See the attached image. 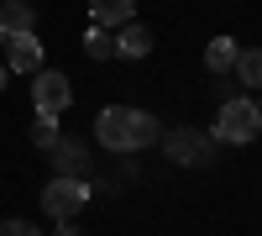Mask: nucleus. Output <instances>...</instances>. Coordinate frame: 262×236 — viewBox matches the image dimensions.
<instances>
[{
    "label": "nucleus",
    "mask_w": 262,
    "mask_h": 236,
    "mask_svg": "<svg viewBox=\"0 0 262 236\" xmlns=\"http://www.w3.org/2000/svg\"><path fill=\"white\" fill-rule=\"evenodd\" d=\"M236 79L247 84V90H262V48H247V53H236Z\"/></svg>",
    "instance_id": "12"
},
{
    "label": "nucleus",
    "mask_w": 262,
    "mask_h": 236,
    "mask_svg": "<svg viewBox=\"0 0 262 236\" xmlns=\"http://www.w3.org/2000/svg\"><path fill=\"white\" fill-rule=\"evenodd\" d=\"M163 153H168V163H179V168H210L215 163V137L200 132V126H179V132L163 137Z\"/></svg>",
    "instance_id": "3"
},
{
    "label": "nucleus",
    "mask_w": 262,
    "mask_h": 236,
    "mask_svg": "<svg viewBox=\"0 0 262 236\" xmlns=\"http://www.w3.org/2000/svg\"><path fill=\"white\" fill-rule=\"evenodd\" d=\"M48 158H53V168H58V174H79V168H84V147L58 137V142L48 147Z\"/></svg>",
    "instance_id": "11"
},
{
    "label": "nucleus",
    "mask_w": 262,
    "mask_h": 236,
    "mask_svg": "<svg viewBox=\"0 0 262 236\" xmlns=\"http://www.w3.org/2000/svg\"><path fill=\"white\" fill-rule=\"evenodd\" d=\"M236 53H242V48H236L231 37H210V48H205V69H210V74H231V69H236Z\"/></svg>",
    "instance_id": "10"
},
{
    "label": "nucleus",
    "mask_w": 262,
    "mask_h": 236,
    "mask_svg": "<svg viewBox=\"0 0 262 236\" xmlns=\"http://www.w3.org/2000/svg\"><path fill=\"white\" fill-rule=\"evenodd\" d=\"M84 53H90L95 63H111V58H116V32L90 27V32H84Z\"/></svg>",
    "instance_id": "13"
},
{
    "label": "nucleus",
    "mask_w": 262,
    "mask_h": 236,
    "mask_svg": "<svg viewBox=\"0 0 262 236\" xmlns=\"http://www.w3.org/2000/svg\"><path fill=\"white\" fill-rule=\"evenodd\" d=\"M11 42V58H6V69L11 74H37L42 69V42L32 32H21V37H6Z\"/></svg>",
    "instance_id": "6"
},
{
    "label": "nucleus",
    "mask_w": 262,
    "mask_h": 236,
    "mask_svg": "<svg viewBox=\"0 0 262 236\" xmlns=\"http://www.w3.org/2000/svg\"><path fill=\"white\" fill-rule=\"evenodd\" d=\"M6 79H11V69H6V63H0V90H6Z\"/></svg>",
    "instance_id": "16"
},
{
    "label": "nucleus",
    "mask_w": 262,
    "mask_h": 236,
    "mask_svg": "<svg viewBox=\"0 0 262 236\" xmlns=\"http://www.w3.org/2000/svg\"><path fill=\"white\" fill-rule=\"evenodd\" d=\"M32 105H37V116H63V111L74 105V84H69V74L37 69V74H32Z\"/></svg>",
    "instance_id": "5"
},
{
    "label": "nucleus",
    "mask_w": 262,
    "mask_h": 236,
    "mask_svg": "<svg viewBox=\"0 0 262 236\" xmlns=\"http://www.w3.org/2000/svg\"><path fill=\"white\" fill-rule=\"evenodd\" d=\"M53 142H58V116H37V121H32V147L48 153Z\"/></svg>",
    "instance_id": "14"
},
{
    "label": "nucleus",
    "mask_w": 262,
    "mask_h": 236,
    "mask_svg": "<svg viewBox=\"0 0 262 236\" xmlns=\"http://www.w3.org/2000/svg\"><path fill=\"white\" fill-rule=\"evenodd\" d=\"M147 53H152V32L142 27V21L116 27V58H147Z\"/></svg>",
    "instance_id": "8"
},
{
    "label": "nucleus",
    "mask_w": 262,
    "mask_h": 236,
    "mask_svg": "<svg viewBox=\"0 0 262 236\" xmlns=\"http://www.w3.org/2000/svg\"><path fill=\"white\" fill-rule=\"evenodd\" d=\"M84 205H90V184L79 174H58L48 189H42V210H48L53 221H74Z\"/></svg>",
    "instance_id": "4"
},
{
    "label": "nucleus",
    "mask_w": 262,
    "mask_h": 236,
    "mask_svg": "<svg viewBox=\"0 0 262 236\" xmlns=\"http://www.w3.org/2000/svg\"><path fill=\"white\" fill-rule=\"evenodd\" d=\"M257 111H262V105H257Z\"/></svg>",
    "instance_id": "19"
},
{
    "label": "nucleus",
    "mask_w": 262,
    "mask_h": 236,
    "mask_svg": "<svg viewBox=\"0 0 262 236\" xmlns=\"http://www.w3.org/2000/svg\"><path fill=\"white\" fill-rule=\"evenodd\" d=\"M58 236H79V231H74V226H69V221H63V231H58Z\"/></svg>",
    "instance_id": "17"
},
{
    "label": "nucleus",
    "mask_w": 262,
    "mask_h": 236,
    "mask_svg": "<svg viewBox=\"0 0 262 236\" xmlns=\"http://www.w3.org/2000/svg\"><path fill=\"white\" fill-rule=\"evenodd\" d=\"M90 16H95V27L116 32L126 21H137V0H90Z\"/></svg>",
    "instance_id": "7"
},
{
    "label": "nucleus",
    "mask_w": 262,
    "mask_h": 236,
    "mask_svg": "<svg viewBox=\"0 0 262 236\" xmlns=\"http://www.w3.org/2000/svg\"><path fill=\"white\" fill-rule=\"evenodd\" d=\"M215 142H231V147H247V142H257L262 137V111L252 100H226L221 105V116H215V132H210Z\"/></svg>",
    "instance_id": "2"
},
{
    "label": "nucleus",
    "mask_w": 262,
    "mask_h": 236,
    "mask_svg": "<svg viewBox=\"0 0 262 236\" xmlns=\"http://www.w3.org/2000/svg\"><path fill=\"white\" fill-rule=\"evenodd\" d=\"M0 42H6V32H0Z\"/></svg>",
    "instance_id": "18"
},
{
    "label": "nucleus",
    "mask_w": 262,
    "mask_h": 236,
    "mask_svg": "<svg viewBox=\"0 0 262 236\" xmlns=\"http://www.w3.org/2000/svg\"><path fill=\"white\" fill-rule=\"evenodd\" d=\"M95 137L111 153H142V147H152L163 137V126H158V116L137 111V105H105L95 116Z\"/></svg>",
    "instance_id": "1"
},
{
    "label": "nucleus",
    "mask_w": 262,
    "mask_h": 236,
    "mask_svg": "<svg viewBox=\"0 0 262 236\" xmlns=\"http://www.w3.org/2000/svg\"><path fill=\"white\" fill-rule=\"evenodd\" d=\"M32 27H37L32 0H0V32H6V37H21V32H32Z\"/></svg>",
    "instance_id": "9"
},
{
    "label": "nucleus",
    "mask_w": 262,
    "mask_h": 236,
    "mask_svg": "<svg viewBox=\"0 0 262 236\" xmlns=\"http://www.w3.org/2000/svg\"><path fill=\"white\" fill-rule=\"evenodd\" d=\"M0 236H42V231H37L32 221H16V216H11V221H0Z\"/></svg>",
    "instance_id": "15"
}]
</instances>
